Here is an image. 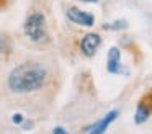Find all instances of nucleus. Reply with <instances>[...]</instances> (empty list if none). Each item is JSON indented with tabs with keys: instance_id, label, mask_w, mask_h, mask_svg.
I'll use <instances>...</instances> for the list:
<instances>
[{
	"instance_id": "1",
	"label": "nucleus",
	"mask_w": 152,
	"mask_h": 134,
	"mask_svg": "<svg viewBox=\"0 0 152 134\" xmlns=\"http://www.w3.org/2000/svg\"><path fill=\"white\" fill-rule=\"evenodd\" d=\"M44 82H46V70L34 62L20 64L8 75V87L15 93H30L39 90Z\"/></svg>"
},
{
	"instance_id": "2",
	"label": "nucleus",
	"mask_w": 152,
	"mask_h": 134,
	"mask_svg": "<svg viewBox=\"0 0 152 134\" xmlns=\"http://www.w3.org/2000/svg\"><path fill=\"white\" fill-rule=\"evenodd\" d=\"M25 34L34 42H41L46 39V18L41 13H33L25 21Z\"/></svg>"
},
{
	"instance_id": "3",
	"label": "nucleus",
	"mask_w": 152,
	"mask_h": 134,
	"mask_svg": "<svg viewBox=\"0 0 152 134\" xmlns=\"http://www.w3.org/2000/svg\"><path fill=\"white\" fill-rule=\"evenodd\" d=\"M67 18L79 26H93V23H95V18H93L92 13H87L77 7H70L67 10Z\"/></svg>"
},
{
	"instance_id": "4",
	"label": "nucleus",
	"mask_w": 152,
	"mask_h": 134,
	"mask_svg": "<svg viewBox=\"0 0 152 134\" xmlns=\"http://www.w3.org/2000/svg\"><path fill=\"white\" fill-rule=\"evenodd\" d=\"M100 42H102V38H100L96 33H88V34H85L82 38V41H80V49H82V52L87 57H92L96 52V49H98Z\"/></svg>"
},
{
	"instance_id": "5",
	"label": "nucleus",
	"mask_w": 152,
	"mask_h": 134,
	"mask_svg": "<svg viewBox=\"0 0 152 134\" xmlns=\"http://www.w3.org/2000/svg\"><path fill=\"white\" fill-rule=\"evenodd\" d=\"M121 54H119L118 48H111L108 51V57H106V70L110 74H128V70L121 67Z\"/></svg>"
},
{
	"instance_id": "6",
	"label": "nucleus",
	"mask_w": 152,
	"mask_h": 134,
	"mask_svg": "<svg viewBox=\"0 0 152 134\" xmlns=\"http://www.w3.org/2000/svg\"><path fill=\"white\" fill-rule=\"evenodd\" d=\"M118 114H119L118 110H113V111H110V113H106L105 116H103L102 119L98 121V123H95L92 127H90L88 134H103L106 129H108L110 124H111L113 121L118 118Z\"/></svg>"
},
{
	"instance_id": "7",
	"label": "nucleus",
	"mask_w": 152,
	"mask_h": 134,
	"mask_svg": "<svg viewBox=\"0 0 152 134\" xmlns=\"http://www.w3.org/2000/svg\"><path fill=\"white\" fill-rule=\"evenodd\" d=\"M149 116H151V108H149L147 105L141 103L137 108H136L134 123H136V124H142V123H145V121L149 119Z\"/></svg>"
},
{
	"instance_id": "8",
	"label": "nucleus",
	"mask_w": 152,
	"mask_h": 134,
	"mask_svg": "<svg viewBox=\"0 0 152 134\" xmlns=\"http://www.w3.org/2000/svg\"><path fill=\"white\" fill-rule=\"evenodd\" d=\"M128 26V21L126 20H116V21H111L108 25H105L103 28L105 29H113V31H119V29H124Z\"/></svg>"
},
{
	"instance_id": "9",
	"label": "nucleus",
	"mask_w": 152,
	"mask_h": 134,
	"mask_svg": "<svg viewBox=\"0 0 152 134\" xmlns=\"http://www.w3.org/2000/svg\"><path fill=\"white\" fill-rule=\"evenodd\" d=\"M12 121H13L15 124H21V123H23V114L15 113V114H13V118H12Z\"/></svg>"
},
{
	"instance_id": "10",
	"label": "nucleus",
	"mask_w": 152,
	"mask_h": 134,
	"mask_svg": "<svg viewBox=\"0 0 152 134\" xmlns=\"http://www.w3.org/2000/svg\"><path fill=\"white\" fill-rule=\"evenodd\" d=\"M53 134H67V131L64 129V127L57 126V127H54V129H53Z\"/></svg>"
},
{
	"instance_id": "11",
	"label": "nucleus",
	"mask_w": 152,
	"mask_h": 134,
	"mask_svg": "<svg viewBox=\"0 0 152 134\" xmlns=\"http://www.w3.org/2000/svg\"><path fill=\"white\" fill-rule=\"evenodd\" d=\"M7 51V42H5V39L0 38V52H5Z\"/></svg>"
},
{
	"instance_id": "12",
	"label": "nucleus",
	"mask_w": 152,
	"mask_h": 134,
	"mask_svg": "<svg viewBox=\"0 0 152 134\" xmlns=\"http://www.w3.org/2000/svg\"><path fill=\"white\" fill-rule=\"evenodd\" d=\"M80 2H88V3H93V2H96V0H80Z\"/></svg>"
}]
</instances>
